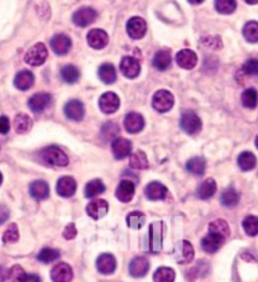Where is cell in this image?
<instances>
[{"label": "cell", "mask_w": 258, "mask_h": 282, "mask_svg": "<svg viewBox=\"0 0 258 282\" xmlns=\"http://www.w3.org/2000/svg\"><path fill=\"white\" fill-rule=\"evenodd\" d=\"M41 159L45 164L55 167H66L69 165V157L58 147H47L41 152Z\"/></svg>", "instance_id": "1"}, {"label": "cell", "mask_w": 258, "mask_h": 282, "mask_svg": "<svg viewBox=\"0 0 258 282\" xmlns=\"http://www.w3.org/2000/svg\"><path fill=\"white\" fill-rule=\"evenodd\" d=\"M162 235H164V223L154 222L149 226L147 235V249L151 253H158L162 247Z\"/></svg>", "instance_id": "2"}, {"label": "cell", "mask_w": 258, "mask_h": 282, "mask_svg": "<svg viewBox=\"0 0 258 282\" xmlns=\"http://www.w3.org/2000/svg\"><path fill=\"white\" fill-rule=\"evenodd\" d=\"M48 57V51L43 43H36L25 53L24 61L30 66H41L46 62Z\"/></svg>", "instance_id": "3"}, {"label": "cell", "mask_w": 258, "mask_h": 282, "mask_svg": "<svg viewBox=\"0 0 258 282\" xmlns=\"http://www.w3.org/2000/svg\"><path fill=\"white\" fill-rule=\"evenodd\" d=\"M174 103V95L167 90H159L153 95V99H152V105L158 113H166L171 110Z\"/></svg>", "instance_id": "4"}, {"label": "cell", "mask_w": 258, "mask_h": 282, "mask_svg": "<svg viewBox=\"0 0 258 282\" xmlns=\"http://www.w3.org/2000/svg\"><path fill=\"white\" fill-rule=\"evenodd\" d=\"M180 126L187 134H196L201 129V120L198 114L191 112V110H187L181 115Z\"/></svg>", "instance_id": "5"}, {"label": "cell", "mask_w": 258, "mask_h": 282, "mask_svg": "<svg viewBox=\"0 0 258 282\" xmlns=\"http://www.w3.org/2000/svg\"><path fill=\"white\" fill-rule=\"evenodd\" d=\"M98 18V13L96 10L92 9V8L89 7H84L80 8L79 10H76L72 17V20L76 25L79 27H87L89 24L94 23Z\"/></svg>", "instance_id": "6"}, {"label": "cell", "mask_w": 258, "mask_h": 282, "mask_svg": "<svg viewBox=\"0 0 258 282\" xmlns=\"http://www.w3.org/2000/svg\"><path fill=\"white\" fill-rule=\"evenodd\" d=\"M127 32L133 40H141L147 32V23L143 18L133 17L127 23Z\"/></svg>", "instance_id": "7"}, {"label": "cell", "mask_w": 258, "mask_h": 282, "mask_svg": "<svg viewBox=\"0 0 258 282\" xmlns=\"http://www.w3.org/2000/svg\"><path fill=\"white\" fill-rule=\"evenodd\" d=\"M99 107L103 113L105 114H113L117 112L120 107V100L115 92H105L100 97L99 99Z\"/></svg>", "instance_id": "8"}, {"label": "cell", "mask_w": 258, "mask_h": 282, "mask_svg": "<svg viewBox=\"0 0 258 282\" xmlns=\"http://www.w3.org/2000/svg\"><path fill=\"white\" fill-rule=\"evenodd\" d=\"M87 43L94 50H103L109 43V36L103 29H91L87 33Z\"/></svg>", "instance_id": "9"}, {"label": "cell", "mask_w": 258, "mask_h": 282, "mask_svg": "<svg viewBox=\"0 0 258 282\" xmlns=\"http://www.w3.org/2000/svg\"><path fill=\"white\" fill-rule=\"evenodd\" d=\"M72 47V41L69 36L66 35H56L55 37L51 40V48L53 52L58 56H64L70 52Z\"/></svg>", "instance_id": "10"}, {"label": "cell", "mask_w": 258, "mask_h": 282, "mask_svg": "<svg viewBox=\"0 0 258 282\" xmlns=\"http://www.w3.org/2000/svg\"><path fill=\"white\" fill-rule=\"evenodd\" d=\"M120 71L128 79H136L141 72V65L134 57H124L120 62Z\"/></svg>", "instance_id": "11"}, {"label": "cell", "mask_w": 258, "mask_h": 282, "mask_svg": "<svg viewBox=\"0 0 258 282\" xmlns=\"http://www.w3.org/2000/svg\"><path fill=\"white\" fill-rule=\"evenodd\" d=\"M76 181L71 176H63L60 180L57 181V186H56V190L57 194L62 198H71L75 193H76Z\"/></svg>", "instance_id": "12"}, {"label": "cell", "mask_w": 258, "mask_h": 282, "mask_svg": "<svg viewBox=\"0 0 258 282\" xmlns=\"http://www.w3.org/2000/svg\"><path fill=\"white\" fill-rule=\"evenodd\" d=\"M144 193H146V196L149 199V200H164L166 199L167 194H169V190H167L166 186L164 183L158 182V181H153V182L148 183L144 189Z\"/></svg>", "instance_id": "13"}, {"label": "cell", "mask_w": 258, "mask_h": 282, "mask_svg": "<svg viewBox=\"0 0 258 282\" xmlns=\"http://www.w3.org/2000/svg\"><path fill=\"white\" fill-rule=\"evenodd\" d=\"M96 267L103 275H112L117 268V260L110 253H103L96 261Z\"/></svg>", "instance_id": "14"}, {"label": "cell", "mask_w": 258, "mask_h": 282, "mask_svg": "<svg viewBox=\"0 0 258 282\" xmlns=\"http://www.w3.org/2000/svg\"><path fill=\"white\" fill-rule=\"evenodd\" d=\"M109 211V205L105 200L103 199H96L92 200L91 203H89V205L86 206V213L87 215L91 216L92 219H102L103 216H105Z\"/></svg>", "instance_id": "15"}, {"label": "cell", "mask_w": 258, "mask_h": 282, "mask_svg": "<svg viewBox=\"0 0 258 282\" xmlns=\"http://www.w3.org/2000/svg\"><path fill=\"white\" fill-rule=\"evenodd\" d=\"M74 277L71 266L67 263H58L51 271V278L53 282H70Z\"/></svg>", "instance_id": "16"}, {"label": "cell", "mask_w": 258, "mask_h": 282, "mask_svg": "<svg viewBox=\"0 0 258 282\" xmlns=\"http://www.w3.org/2000/svg\"><path fill=\"white\" fill-rule=\"evenodd\" d=\"M112 151L115 159L123 160L125 157L131 156L132 153V143L125 138H115L112 143Z\"/></svg>", "instance_id": "17"}, {"label": "cell", "mask_w": 258, "mask_h": 282, "mask_svg": "<svg viewBox=\"0 0 258 282\" xmlns=\"http://www.w3.org/2000/svg\"><path fill=\"white\" fill-rule=\"evenodd\" d=\"M225 239L223 237L218 234H214V233H209L206 237L203 238L201 240V247L205 252L208 253H215L218 252L221 248V245L224 244Z\"/></svg>", "instance_id": "18"}, {"label": "cell", "mask_w": 258, "mask_h": 282, "mask_svg": "<svg viewBox=\"0 0 258 282\" xmlns=\"http://www.w3.org/2000/svg\"><path fill=\"white\" fill-rule=\"evenodd\" d=\"M134 193H136V186L132 181L129 180H123L120 181L119 185H118L117 191H115V196L119 201L122 203H129V201L133 199Z\"/></svg>", "instance_id": "19"}, {"label": "cell", "mask_w": 258, "mask_h": 282, "mask_svg": "<svg viewBox=\"0 0 258 282\" xmlns=\"http://www.w3.org/2000/svg\"><path fill=\"white\" fill-rule=\"evenodd\" d=\"M64 114L69 119L75 121H80L85 115V108L80 100H70L66 105H64Z\"/></svg>", "instance_id": "20"}, {"label": "cell", "mask_w": 258, "mask_h": 282, "mask_svg": "<svg viewBox=\"0 0 258 282\" xmlns=\"http://www.w3.org/2000/svg\"><path fill=\"white\" fill-rule=\"evenodd\" d=\"M51 104V95L47 92H38L35 94L28 102L30 110L33 113H42Z\"/></svg>", "instance_id": "21"}, {"label": "cell", "mask_w": 258, "mask_h": 282, "mask_svg": "<svg viewBox=\"0 0 258 282\" xmlns=\"http://www.w3.org/2000/svg\"><path fill=\"white\" fill-rule=\"evenodd\" d=\"M124 127L128 133H139L144 128V119L138 113H129L124 118Z\"/></svg>", "instance_id": "22"}, {"label": "cell", "mask_w": 258, "mask_h": 282, "mask_svg": "<svg viewBox=\"0 0 258 282\" xmlns=\"http://www.w3.org/2000/svg\"><path fill=\"white\" fill-rule=\"evenodd\" d=\"M149 271V262L144 257H136L129 265V272L133 277H143Z\"/></svg>", "instance_id": "23"}, {"label": "cell", "mask_w": 258, "mask_h": 282, "mask_svg": "<svg viewBox=\"0 0 258 282\" xmlns=\"http://www.w3.org/2000/svg\"><path fill=\"white\" fill-rule=\"evenodd\" d=\"M176 62L185 70H191L198 64V56L191 50H182L176 55Z\"/></svg>", "instance_id": "24"}, {"label": "cell", "mask_w": 258, "mask_h": 282, "mask_svg": "<svg viewBox=\"0 0 258 282\" xmlns=\"http://www.w3.org/2000/svg\"><path fill=\"white\" fill-rule=\"evenodd\" d=\"M29 194L36 200H45L50 196V186L46 181L37 180L30 183Z\"/></svg>", "instance_id": "25"}, {"label": "cell", "mask_w": 258, "mask_h": 282, "mask_svg": "<svg viewBox=\"0 0 258 282\" xmlns=\"http://www.w3.org/2000/svg\"><path fill=\"white\" fill-rule=\"evenodd\" d=\"M35 84V76L30 71L28 70H23V71L18 72L17 76L14 79V85L17 89L25 91V90H29L30 87Z\"/></svg>", "instance_id": "26"}, {"label": "cell", "mask_w": 258, "mask_h": 282, "mask_svg": "<svg viewBox=\"0 0 258 282\" xmlns=\"http://www.w3.org/2000/svg\"><path fill=\"white\" fill-rule=\"evenodd\" d=\"M194 256H195V250H194L191 243L187 242V240H182L181 248L176 255L177 262L181 263V265H186V263H190L194 260Z\"/></svg>", "instance_id": "27"}, {"label": "cell", "mask_w": 258, "mask_h": 282, "mask_svg": "<svg viewBox=\"0 0 258 282\" xmlns=\"http://www.w3.org/2000/svg\"><path fill=\"white\" fill-rule=\"evenodd\" d=\"M216 193V182L213 180V178H206L204 180L203 182L199 185L198 191V196L203 200H206V199H210L214 194Z\"/></svg>", "instance_id": "28"}, {"label": "cell", "mask_w": 258, "mask_h": 282, "mask_svg": "<svg viewBox=\"0 0 258 282\" xmlns=\"http://www.w3.org/2000/svg\"><path fill=\"white\" fill-rule=\"evenodd\" d=\"M32 119L30 116H28L27 114L20 113L18 114L17 116L14 118V129L17 133L19 134H24L27 132L30 131L32 128Z\"/></svg>", "instance_id": "29"}, {"label": "cell", "mask_w": 258, "mask_h": 282, "mask_svg": "<svg viewBox=\"0 0 258 282\" xmlns=\"http://www.w3.org/2000/svg\"><path fill=\"white\" fill-rule=\"evenodd\" d=\"M99 77L104 84H113L117 80V71L112 64H103L99 67Z\"/></svg>", "instance_id": "30"}, {"label": "cell", "mask_w": 258, "mask_h": 282, "mask_svg": "<svg viewBox=\"0 0 258 282\" xmlns=\"http://www.w3.org/2000/svg\"><path fill=\"white\" fill-rule=\"evenodd\" d=\"M129 165L134 170H147L148 169V159L143 151H137L129 157Z\"/></svg>", "instance_id": "31"}, {"label": "cell", "mask_w": 258, "mask_h": 282, "mask_svg": "<svg viewBox=\"0 0 258 282\" xmlns=\"http://www.w3.org/2000/svg\"><path fill=\"white\" fill-rule=\"evenodd\" d=\"M171 65V55L170 51L161 50L158 52H156V55L153 57V66L156 67L159 71H165L167 70Z\"/></svg>", "instance_id": "32"}, {"label": "cell", "mask_w": 258, "mask_h": 282, "mask_svg": "<svg viewBox=\"0 0 258 282\" xmlns=\"http://www.w3.org/2000/svg\"><path fill=\"white\" fill-rule=\"evenodd\" d=\"M209 233H214V234H218L220 237H223L224 239L231 235V229H229L228 223L223 219H216V221L211 222L209 224Z\"/></svg>", "instance_id": "33"}, {"label": "cell", "mask_w": 258, "mask_h": 282, "mask_svg": "<svg viewBox=\"0 0 258 282\" xmlns=\"http://www.w3.org/2000/svg\"><path fill=\"white\" fill-rule=\"evenodd\" d=\"M257 159L252 152H242L238 157V166L242 171H251L256 167Z\"/></svg>", "instance_id": "34"}, {"label": "cell", "mask_w": 258, "mask_h": 282, "mask_svg": "<svg viewBox=\"0 0 258 282\" xmlns=\"http://www.w3.org/2000/svg\"><path fill=\"white\" fill-rule=\"evenodd\" d=\"M186 169L189 172H191L192 175L201 176L204 175L206 169V162L203 157H192L191 160H189L186 164Z\"/></svg>", "instance_id": "35"}, {"label": "cell", "mask_w": 258, "mask_h": 282, "mask_svg": "<svg viewBox=\"0 0 258 282\" xmlns=\"http://www.w3.org/2000/svg\"><path fill=\"white\" fill-rule=\"evenodd\" d=\"M105 191V185L102 180H91L85 186V196L86 198H95Z\"/></svg>", "instance_id": "36"}, {"label": "cell", "mask_w": 258, "mask_h": 282, "mask_svg": "<svg viewBox=\"0 0 258 282\" xmlns=\"http://www.w3.org/2000/svg\"><path fill=\"white\" fill-rule=\"evenodd\" d=\"M61 77L67 84H75L80 79V71L74 65H67L61 70Z\"/></svg>", "instance_id": "37"}, {"label": "cell", "mask_w": 258, "mask_h": 282, "mask_svg": "<svg viewBox=\"0 0 258 282\" xmlns=\"http://www.w3.org/2000/svg\"><path fill=\"white\" fill-rule=\"evenodd\" d=\"M221 204L227 208H234L236 205H238L239 203V194L237 193V190H234L233 187L227 189L220 198Z\"/></svg>", "instance_id": "38"}, {"label": "cell", "mask_w": 258, "mask_h": 282, "mask_svg": "<svg viewBox=\"0 0 258 282\" xmlns=\"http://www.w3.org/2000/svg\"><path fill=\"white\" fill-rule=\"evenodd\" d=\"M243 36L247 42L257 43L258 42V22L251 20L247 22L243 27Z\"/></svg>", "instance_id": "39"}, {"label": "cell", "mask_w": 258, "mask_h": 282, "mask_svg": "<svg viewBox=\"0 0 258 282\" xmlns=\"http://www.w3.org/2000/svg\"><path fill=\"white\" fill-rule=\"evenodd\" d=\"M175 278L176 273L170 267H159L153 275L154 282H174Z\"/></svg>", "instance_id": "40"}, {"label": "cell", "mask_w": 258, "mask_h": 282, "mask_svg": "<svg viewBox=\"0 0 258 282\" xmlns=\"http://www.w3.org/2000/svg\"><path fill=\"white\" fill-rule=\"evenodd\" d=\"M242 104L244 108L248 109H254L258 104V92L256 89H247L242 94Z\"/></svg>", "instance_id": "41"}, {"label": "cell", "mask_w": 258, "mask_h": 282, "mask_svg": "<svg viewBox=\"0 0 258 282\" xmlns=\"http://www.w3.org/2000/svg\"><path fill=\"white\" fill-rule=\"evenodd\" d=\"M146 223V215L141 211H132L127 216V226L132 229H141Z\"/></svg>", "instance_id": "42"}, {"label": "cell", "mask_w": 258, "mask_h": 282, "mask_svg": "<svg viewBox=\"0 0 258 282\" xmlns=\"http://www.w3.org/2000/svg\"><path fill=\"white\" fill-rule=\"evenodd\" d=\"M215 9L220 14H232L237 9V0H215Z\"/></svg>", "instance_id": "43"}, {"label": "cell", "mask_w": 258, "mask_h": 282, "mask_svg": "<svg viewBox=\"0 0 258 282\" xmlns=\"http://www.w3.org/2000/svg\"><path fill=\"white\" fill-rule=\"evenodd\" d=\"M37 258L42 263L55 262V261H57L60 258V252L56 249H52V248H45V249L41 250Z\"/></svg>", "instance_id": "44"}, {"label": "cell", "mask_w": 258, "mask_h": 282, "mask_svg": "<svg viewBox=\"0 0 258 282\" xmlns=\"http://www.w3.org/2000/svg\"><path fill=\"white\" fill-rule=\"evenodd\" d=\"M243 229L251 237L258 235V218L254 215L247 216L243 221Z\"/></svg>", "instance_id": "45"}, {"label": "cell", "mask_w": 258, "mask_h": 282, "mask_svg": "<svg viewBox=\"0 0 258 282\" xmlns=\"http://www.w3.org/2000/svg\"><path fill=\"white\" fill-rule=\"evenodd\" d=\"M19 239V229H18L17 224H10L7 228V230L3 234V242L4 243H15Z\"/></svg>", "instance_id": "46"}, {"label": "cell", "mask_w": 258, "mask_h": 282, "mask_svg": "<svg viewBox=\"0 0 258 282\" xmlns=\"http://www.w3.org/2000/svg\"><path fill=\"white\" fill-rule=\"evenodd\" d=\"M102 134L103 137H104V139H107V141H110V139L114 141L115 138H118L117 136L119 134V128H118L117 124L110 121V123L104 124V127H103L102 129Z\"/></svg>", "instance_id": "47"}, {"label": "cell", "mask_w": 258, "mask_h": 282, "mask_svg": "<svg viewBox=\"0 0 258 282\" xmlns=\"http://www.w3.org/2000/svg\"><path fill=\"white\" fill-rule=\"evenodd\" d=\"M27 273L24 272L22 267L19 265H15L8 271V278H9L10 282H22L23 278Z\"/></svg>", "instance_id": "48"}, {"label": "cell", "mask_w": 258, "mask_h": 282, "mask_svg": "<svg viewBox=\"0 0 258 282\" xmlns=\"http://www.w3.org/2000/svg\"><path fill=\"white\" fill-rule=\"evenodd\" d=\"M242 71L248 76H258V59L251 58L244 62Z\"/></svg>", "instance_id": "49"}, {"label": "cell", "mask_w": 258, "mask_h": 282, "mask_svg": "<svg viewBox=\"0 0 258 282\" xmlns=\"http://www.w3.org/2000/svg\"><path fill=\"white\" fill-rule=\"evenodd\" d=\"M203 43L205 47L210 48H220L221 47V41L218 37H204Z\"/></svg>", "instance_id": "50"}, {"label": "cell", "mask_w": 258, "mask_h": 282, "mask_svg": "<svg viewBox=\"0 0 258 282\" xmlns=\"http://www.w3.org/2000/svg\"><path fill=\"white\" fill-rule=\"evenodd\" d=\"M77 235V229L76 227H75L74 223H70L67 224L66 228H64L63 230V238L64 239H74L75 237Z\"/></svg>", "instance_id": "51"}, {"label": "cell", "mask_w": 258, "mask_h": 282, "mask_svg": "<svg viewBox=\"0 0 258 282\" xmlns=\"http://www.w3.org/2000/svg\"><path fill=\"white\" fill-rule=\"evenodd\" d=\"M10 131V121L8 116H0V134H7Z\"/></svg>", "instance_id": "52"}, {"label": "cell", "mask_w": 258, "mask_h": 282, "mask_svg": "<svg viewBox=\"0 0 258 282\" xmlns=\"http://www.w3.org/2000/svg\"><path fill=\"white\" fill-rule=\"evenodd\" d=\"M9 218V209L4 205H0V226L4 224Z\"/></svg>", "instance_id": "53"}, {"label": "cell", "mask_w": 258, "mask_h": 282, "mask_svg": "<svg viewBox=\"0 0 258 282\" xmlns=\"http://www.w3.org/2000/svg\"><path fill=\"white\" fill-rule=\"evenodd\" d=\"M22 282H41V278L37 275L30 273V275H25Z\"/></svg>", "instance_id": "54"}, {"label": "cell", "mask_w": 258, "mask_h": 282, "mask_svg": "<svg viewBox=\"0 0 258 282\" xmlns=\"http://www.w3.org/2000/svg\"><path fill=\"white\" fill-rule=\"evenodd\" d=\"M8 280V271L4 267H0V282H5Z\"/></svg>", "instance_id": "55"}, {"label": "cell", "mask_w": 258, "mask_h": 282, "mask_svg": "<svg viewBox=\"0 0 258 282\" xmlns=\"http://www.w3.org/2000/svg\"><path fill=\"white\" fill-rule=\"evenodd\" d=\"M189 3H191V4H201V3L204 2V0H187Z\"/></svg>", "instance_id": "56"}, {"label": "cell", "mask_w": 258, "mask_h": 282, "mask_svg": "<svg viewBox=\"0 0 258 282\" xmlns=\"http://www.w3.org/2000/svg\"><path fill=\"white\" fill-rule=\"evenodd\" d=\"M246 3H248V4L253 5V4H258V0H244Z\"/></svg>", "instance_id": "57"}, {"label": "cell", "mask_w": 258, "mask_h": 282, "mask_svg": "<svg viewBox=\"0 0 258 282\" xmlns=\"http://www.w3.org/2000/svg\"><path fill=\"white\" fill-rule=\"evenodd\" d=\"M3 183V175H2V172H0V185Z\"/></svg>", "instance_id": "58"}, {"label": "cell", "mask_w": 258, "mask_h": 282, "mask_svg": "<svg viewBox=\"0 0 258 282\" xmlns=\"http://www.w3.org/2000/svg\"><path fill=\"white\" fill-rule=\"evenodd\" d=\"M256 147L258 148V137L256 138Z\"/></svg>", "instance_id": "59"}]
</instances>
